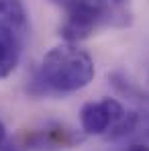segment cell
I'll list each match as a JSON object with an SVG mask.
<instances>
[{
	"label": "cell",
	"instance_id": "1",
	"mask_svg": "<svg viewBox=\"0 0 149 151\" xmlns=\"http://www.w3.org/2000/svg\"><path fill=\"white\" fill-rule=\"evenodd\" d=\"M94 61L88 51L76 43H61L45 53L39 70V82L45 90L76 92L94 80Z\"/></svg>",
	"mask_w": 149,
	"mask_h": 151
},
{
	"label": "cell",
	"instance_id": "2",
	"mask_svg": "<svg viewBox=\"0 0 149 151\" xmlns=\"http://www.w3.org/2000/svg\"><path fill=\"white\" fill-rule=\"evenodd\" d=\"M66 12V23L61 27V37L66 43H78L102 23L112 21V4L110 0H51Z\"/></svg>",
	"mask_w": 149,
	"mask_h": 151
},
{
	"label": "cell",
	"instance_id": "3",
	"mask_svg": "<svg viewBox=\"0 0 149 151\" xmlns=\"http://www.w3.org/2000/svg\"><path fill=\"white\" fill-rule=\"evenodd\" d=\"M127 110L114 98H102L98 102H86L80 110V125L86 135H104L123 121Z\"/></svg>",
	"mask_w": 149,
	"mask_h": 151
},
{
	"label": "cell",
	"instance_id": "4",
	"mask_svg": "<svg viewBox=\"0 0 149 151\" xmlns=\"http://www.w3.org/2000/svg\"><path fill=\"white\" fill-rule=\"evenodd\" d=\"M21 57V41L17 29L0 19V80L8 78L14 72Z\"/></svg>",
	"mask_w": 149,
	"mask_h": 151
},
{
	"label": "cell",
	"instance_id": "5",
	"mask_svg": "<svg viewBox=\"0 0 149 151\" xmlns=\"http://www.w3.org/2000/svg\"><path fill=\"white\" fill-rule=\"evenodd\" d=\"M0 19L10 23L14 29L25 25V8L21 0H0Z\"/></svg>",
	"mask_w": 149,
	"mask_h": 151
},
{
	"label": "cell",
	"instance_id": "6",
	"mask_svg": "<svg viewBox=\"0 0 149 151\" xmlns=\"http://www.w3.org/2000/svg\"><path fill=\"white\" fill-rule=\"evenodd\" d=\"M4 141H6V129H4L2 121H0V149L4 147Z\"/></svg>",
	"mask_w": 149,
	"mask_h": 151
},
{
	"label": "cell",
	"instance_id": "7",
	"mask_svg": "<svg viewBox=\"0 0 149 151\" xmlns=\"http://www.w3.org/2000/svg\"><path fill=\"white\" fill-rule=\"evenodd\" d=\"M110 4H112V8H114V10H121L125 4H127V0H110Z\"/></svg>",
	"mask_w": 149,
	"mask_h": 151
},
{
	"label": "cell",
	"instance_id": "8",
	"mask_svg": "<svg viewBox=\"0 0 149 151\" xmlns=\"http://www.w3.org/2000/svg\"><path fill=\"white\" fill-rule=\"evenodd\" d=\"M0 151H25L23 147H19V145H12V143H8V145H4Z\"/></svg>",
	"mask_w": 149,
	"mask_h": 151
},
{
	"label": "cell",
	"instance_id": "9",
	"mask_svg": "<svg viewBox=\"0 0 149 151\" xmlns=\"http://www.w3.org/2000/svg\"><path fill=\"white\" fill-rule=\"evenodd\" d=\"M125 151H149V147H145V145H129Z\"/></svg>",
	"mask_w": 149,
	"mask_h": 151
}]
</instances>
